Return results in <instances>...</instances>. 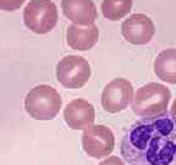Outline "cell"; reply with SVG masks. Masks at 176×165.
<instances>
[{"label": "cell", "mask_w": 176, "mask_h": 165, "mask_svg": "<svg viewBox=\"0 0 176 165\" xmlns=\"http://www.w3.org/2000/svg\"><path fill=\"white\" fill-rule=\"evenodd\" d=\"M120 149L130 165H176V120L170 111L142 118L130 126Z\"/></svg>", "instance_id": "obj_1"}, {"label": "cell", "mask_w": 176, "mask_h": 165, "mask_svg": "<svg viewBox=\"0 0 176 165\" xmlns=\"http://www.w3.org/2000/svg\"><path fill=\"white\" fill-rule=\"evenodd\" d=\"M99 165H125V163L119 157H108Z\"/></svg>", "instance_id": "obj_15"}, {"label": "cell", "mask_w": 176, "mask_h": 165, "mask_svg": "<svg viewBox=\"0 0 176 165\" xmlns=\"http://www.w3.org/2000/svg\"><path fill=\"white\" fill-rule=\"evenodd\" d=\"M170 114L173 115V118L176 120V99L174 100V103H173V105H171V109H170Z\"/></svg>", "instance_id": "obj_16"}, {"label": "cell", "mask_w": 176, "mask_h": 165, "mask_svg": "<svg viewBox=\"0 0 176 165\" xmlns=\"http://www.w3.org/2000/svg\"><path fill=\"white\" fill-rule=\"evenodd\" d=\"M58 20V8L51 0H29L25 6L23 22L33 33H49L56 26Z\"/></svg>", "instance_id": "obj_4"}, {"label": "cell", "mask_w": 176, "mask_h": 165, "mask_svg": "<svg viewBox=\"0 0 176 165\" xmlns=\"http://www.w3.org/2000/svg\"><path fill=\"white\" fill-rule=\"evenodd\" d=\"M132 4L133 0H103L100 10L105 18L117 21L131 12Z\"/></svg>", "instance_id": "obj_13"}, {"label": "cell", "mask_w": 176, "mask_h": 165, "mask_svg": "<svg viewBox=\"0 0 176 165\" xmlns=\"http://www.w3.org/2000/svg\"><path fill=\"white\" fill-rule=\"evenodd\" d=\"M61 10L66 18L77 26H90L98 17L93 0H61Z\"/></svg>", "instance_id": "obj_10"}, {"label": "cell", "mask_w": 176, "mask_h": 165, "mask_svg": "<svg viewBox=\"0 0 176 165\" xmlns=\"http://www.w3.org/2000/svg\"><path fill=\"white\" fill-rule=\"evenodd\" d=\"M171 99L170 89L161 83L150 82L133 94L132 110L141 118H154L166 112Z\"/></svg>", "instance_id": "obj_2"}, {"label": "cell", "mask_w": 176, "mask_h": 165, "mask_svg": "<svg viewBox=\"0 0 176 165\" xmlns=\"http://www.w3.org/2000/svg\"><path fill=\"white\" fill-rule=\"evenodd\" d=\"M62 107V98L59 92L48 86L39 84L32 88L25 98V109L36 120H53Z\"/></svg>", "instance_id": "obj_3"}, {"label": "cell", "mask_w": 176, "mask_h": 165, "mask_svg": "<svg viewBox=\"0 0 176 165\" xmlns=\"http://www.w3.org/2000/svg\"><path fill=\"white\" fill-rule=\"evenodd\" d=\"M99 41V29L93 23L90 26H77L70 25L66 31L67 45L73 50L86 52L92 49Z\"/></svg>", "instance_id": "obj_11"}, {"label": "cell", "mask_w": 176, "mask_h": 165, "mask_svg": "<svg viewBox=\"0 0 176 165\" xmlns=\"http://www.w3.org/2000/svg\"><path fill=\"white\" fill-rule=\"evenodd\" d=\"M121 34L130 44L146 45L155 34V25L147 15L133 14L122 22Z\"/></svg>", "instance_id": "obj_8"}, {"label": "cell", "mask_w": 176, "mask_h": 165, "mask_svg": "<svg viewBox=\"0 0 176 165\" xmlns=\"http://www.w3.org/2000/svg\"><path fill=\"white\" fill-rule=\"evenodd\" d=\"M26 0H0V10L2 11H16L18 10Z\"/></svg>", "instance_id": "obj_14"}, {"label": "cell", "mask_w": 176, "mask_h": 165, "mask_svg": "<svg viewBox=\"0 0 176 165\" xmlns=\"http://www.w3.org/2000/svg\"><path fill=\"white\" fill-rule=\"evenodd\" d=\"M82 147L89 157L100 159L111 154L115 147L113 131L104 125H92L83 130Z\"/></svg>", "instance_id": "obj_6"}, {"label": "cell", "mask_w": 176, "mask_h": 165, "mask_svg": "<svg viewBox=\"0 0 176 165\" xmlns=\"http://www.w3.org/2000/svg\"><path fill=\"white\" fill-rule=\"evenodd\" d=\"M90 65L78 55L62 58L56 65V78L60 84L69 89L82 88L90 78Z\"/></svg>", "instance_id": "obj_5"}, {"label": "cell", "mask_w": 176, "mask_h": 165, "mask_svg": "<svg viewBox=\"0 0 176 165\" xmlns=\"http://www.w3.org/2000/svg\"><path fill=\"white\" fill-rule=\"evenodd\" d=\"M154 72L161 81L176 84V49L169 48L160 52L154 60Z\"/></svg>", "instance_id": "obj_12"}, {"label": "cell", "mask_w": 176, "mask_h": 165, "mask_svg": "<svg viewBox=\"0 0 176 165\" xmlns=\"http://www.w3.org/2000/svg\"><path fill=\"white\" fill-rule=\"evenodd\" d=\"M133 86L126 78H115L108 83L102 92L103 109L110 114L125 110L133 99Z\"/></svg>", "instance_id": "obj_7"}, {"label": "cell", "mask_w": 176, "mask_h": 165, "mask_svg": "<svg viewBox=\"0 0 176 165\" xmlns=\"http://www.w3.org/2000/svg\"><path fill=\"white\" fill-rule=\"evenodd\" d=\"M66 125L72 130H86L95 120V110L93 104L86 99H73L64 110Z\"/></svg>", "instance_id": "obj_9"}]
</instances>
